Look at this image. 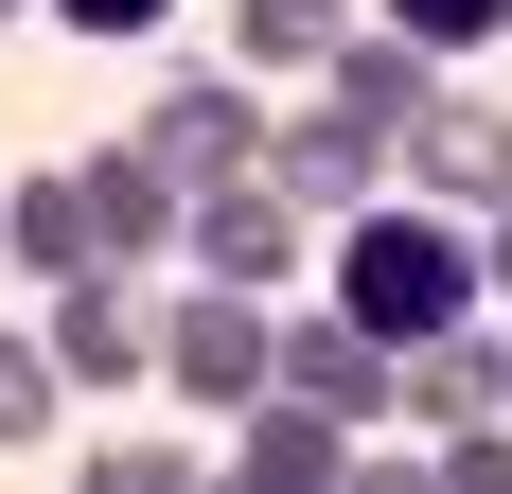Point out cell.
Here are the masks:
<instances>
[{
  "mask_svg": "<svg viewBox=\"0 0 512 494\" xmlns=\"http://www.w3.org/2000/svg\"><path fill=\"white\" fill-rule=\"evenodd\" d=\"M336 300H354L389 353L442 336V318H477V300H495L477 283V212H442V195L424 212H354V230H336Z\"/></svg>",
  "mask_w": 512,
  "mask_h": 494,
  "instance_id": "obj_1",
  "label": "cell"
},
{
  "mask_svg": "<svg viewBox=\"0 0 512 494\" xmlns=\"http://www.w3.org/2000/svg\"><path fill=\"white\" fill-rule=\"evenodd\" d=\"M159 389L195 406V424H230V406L283 389V318H265V283H195V300H159Z\"/></svg>",
  "mask_w": 512,
  "mask_h": 494,
  "instance_id": "obj_2",
  "label": "cell"
},
{
  "mask_svg": "<svg viewBox=\"0 0 512 494\" xmlns=\"http://www.w3.org/2000/svg\"><path fill=\"white\" fill-rule=\"evenodd\" d=\"M265 177H283V195H301L318 230H354V212L389 195V177H407V142H389L371 106H336V89H318L301 124H265Z\"/></svg>",
  "mask_w": 512,
  "mask_h": 494,
  "instance_id": "obj_3",
  "label": "cell"
},
{
  "mask_svg": "<svg viewBox=\"0 0 512 494\" xmlns=\"http://www.w3.org/2000/svg\"><path fill=\"white\" fill-rule=\"evenodd\" d=\"M71 195H89V247H106V265H159V247L195 230V177H177V159H159L142 124H124V142H89V159H71Z\"/></svg>",
  "mask_w": 512,
  "mask_h": 494,
  "instance_id": "obj_4",
  "label": "cell"
},
{
  "mask_svg": "<svg viewBox=\"0 0 512 494\" xmlns=\"http://www.w3.org/2000/svg\"><path fill=\"white\" fill-rule=\"evenodd\" d=\"M301 230H318V212L248 159V177H195V230H177V247H195V283H283V265H301Z\"/></svg>",
  "mask_w": 512,
  "mask_h": 494,
  "instance_id": "obj_5",
  "label": "cell"
},
{
  "mask_svg": "<svg viewBox=\"0 0 512 494\" xmlns=\"http://www.w3.org/2000/svg\"><path fill=\"white\" fill-rule=\"evenodd\" d=\"M283 389H318L336 424H407V353L371 336L354 300H318V318H283Z\"/></svg>",
  "mask_w": 512,
  "mask_h": 494,
  "instance_id": "obj_6",
  "label": "cell"
},
{
  "mask_svg": "<svg viewBox=\"0 0 512 494\" xmlns=\"http://www.w3.org/2000/svg\"><path fill=\"white\" fill-rule=\"evenodd\" d=\"M53 371H71V389H142V371H159V300H142V265L53 283Z\"/></svg>",
  "mask_w": 512,
  "mask_h": 494,
  "instance_id": "obj_7",
  "label": "cell"
},
{
  "mask_svg": "<svg viewBox=\"0 0 512 494\" xmlns=\"http://www.w3.org/2000/svg\"><path fill=\"white\" fill-rule=\"evenodd\" d=\"M407 177L442 212H495L512 195V106H477V89H424V124H407Z\"/></svg>",
  "mask_w": 512,
  "mask_h": 494,
  "instance_id": "obj_8",
  "label": "cell"
},
{
  "mask_svg": "<svg viewBox=\"0 0 512 494\" xmlns=\"http://www.w3.org/2000/svg\"><path fill=\"white\" fill-rule=\"evenodd\" d=\"M512 336H477V318H442V336H407V424L424 442H460V424H512Z\"/></svg>",
  "mask_w": 512,
  "mask_h": 494,
  "instance_id": "obj_9",
  "label": "cell"
},
{
  "mask_svg": "<svg viewBox=\"0 0 512 494\" xmlns=\"http://www.w3.org/2000/svg\"><path fill=\"white\" fill-rule=\"evenodd\" d=\"M354 442H371V424H336L318 389H265V406H230V477H283V494H301V477H354Z\"/></svg>",
  "mask_w": 512,
  "mask_h": 494,
  "instance_id": "obj_10",
  "label": "cell"
},
{
  "mask_svg": "<svg viewBox=\"0 0 512 494\" xmlns=\"http://www.w3.org/2000/svg\"><path fill=\"white\" fill-rule=\"evenodd\" d=\"M142 142L177 159V177H248V159H265V106L230 89V71H195V89H159V106H142Z\"/></svg>",
  "mask_w": 512,
  "mask_h": 494,
  "instance_id": "obj_11",
  "label": "cell"
},
{
  "mask_svg": "<svg viewBox=\"0 0 512 494\" xmlns=\"http://www.w3.org/2000/svg\"><path fill=\"white\" fill-rule=\"evenodd\" d=\"M0 265H36V283H89L106 247H89V195H71V159H36L18 195H0Z\"/></svg>",
  "mask_w": 512,
  "mask_h": 494,
  "instance_id": "obj_12",
  "label": "cell"
},
{
  "mask_svg": "<svg viewBox=\"0 0 512 494\" xmlns=\"http://www.w3.org/2000/svg\"><path fill=\"white\" fill-rule=\"evenodd\" d=\"M424 89H442V53H424L407 18H354V36H336V106H371L389 142H407V124H424Z\"/></svg>",
  "mask_w": 512,
  "mask_h": 494,
  "instance_id": "obj_13",
  "label": "cell"
},
{
  "mask_svg": "<svg viewBox=\"0 0 512 494\" xmlns=\"http://www.w3.org/2000/svg\"><path fill=\"white\" fill-rule=\"evenodd\" d=\"M230 36H248V71H336L354 0H230Z\"/></svg>",
  "mask_w": 512,
  "mask_h": 494,
  "instance_id": "obj_14",
  "label": "cell"
},
{
  "mask_svg": "<svg viewBox=\"0 0 512 494\" xmlns=\"http://www.w3.org/2000/svg\"><path fill=\"white\" fill-rule=\"evenodd\" d=\"M53 389H71V371H53V336H18V318H0V442H53Z\"/></svg>",
  "mask_w": 512,
  "mask_h": 494,
  "instance_id": "obj_15",
  "label": "cell"
},
{
  "mask_svg": "<svg viewBox=\"0 0 512 494\" xmlns=\"http://www.w3.org/2000/svg\"><path fill=\"white\" fill-rule=\"evenodd\" d=\"M371 18H407L424 53H495L512 36V0H371Z\"/></svg>",
  "mask_w": 512,
  "mask_h": 494,
  "instance_id": "obj_16",
  "label": "cell"
},
{
  "mask_svg": "<svg viewBox=\"0 0 512 494\" xmlns=\"http://www.w3.org/2000/svg\"><path fill=\"white\" fill-rule=\"evenodd\" d=\"M89 494H195V442H106Z\"/></svg>",
  "mask_w": 512,
  "mask_h": 494,
  "instance_id": "obj_17",
  "label": "cell"
},
{
  "mask_svg": "<svg viewBox=\"0 0 512 494\" xmlns=\"http://www.w3.org/2000/svg\"><path fill=\"white\" fill-rule=\"evenodd\" d=\"M53 18H71V36H159L177 0H53Z\"/></svg>",
  "mask_w": 512,
  "mask_h": 494,
  "instance_id": "obj_18",
  "label": "cell"
},
{
  "mask_svg": "<svg viewBox=\"0 0 512 494\" xmlns=\"http://www.w3.org/2000/svg\"><path fill=\"white\" fill-rule=\"evenodd\" d=\"M477 283H495V300H512V195H495V212H477Z\"/></svg>",
  "mask_w": 512,
  "mask_h": 494,
  "instance_id": "obj_19",
  "label": "cell"
},
{
  "mask_svg": "<svg viewBox=\"0 0 512 494\" xmlns=\"http://www.w3.org/2000/svg\"><path fill=\"white\" fill-rule=\"evenodd\" d=\"M0 18H36V0H0Z\"/></svg>",
  "mask_w": 512,
  "mask_h": 494,
  "instance_id": "obj_20",
  "label": "cell"
},
{
  "mask_svg": "<svg viewBox=\"0 0 512 494\" xmlns=\"http://www.w3.org/2000/svg\"><path fill=\"white\" fill-rule=\"evenodd\" d=\"M495 406H512V389H495Z\"/></svg>",
  "mask_w": 512,
  "mask_h": 494,
  "instance_id": "obj_21",
  "label": "cell"
}]
</instances>
